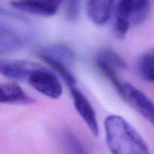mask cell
Instances as JSON below:
<instances>
[{"label": "cell", "mask_w": 154, "mask_h": 154, "mask_svg": "<svg viewBox=\"0 0 154 154\" xmlns=\"http://www.w3.org/2000/svg\"><path fill=\"white\" fill-rule=\"evenodd\" d=\"M95 60L102 62L112 66L119 72H123L127 69V64L120 54L111 48H105L97 53Z\"/></svg>", "instance_id": "cell-13"}, {"label": "cell", "mask_w": 154, "mask_h": 154, "mask_svg": "<svg viewBox=\"0 0 154 154\" xmlns=\"http://www.w3.org/2000/svg\"><path fill=\"white\" fill-rule=\"evenodd\" d=\"M123 99L154 126V102L144 93L129 83H124Z\"/></svg>", "instance_id": "cell-5"}, {"label": "cell", "mask_w": 154, "mask_h": 154, "mask_svg": "<svg viewBox=\"0 0 154 154\" xmlns=\"http://www.w3.org/2000/svg\"><path fill=\"white\" fill-rule=\"evenodd\" d=\"M63 0H11L14 8L30 14L52 17L58 12Z\"/></svg>", "instance_id": "cell-6"}, {"label": "cell", "mask_w": 154, "mask_h": 154, "mask_svg": "<svg viewBox=\"0 0 154 154\" xmlns=\"http://www.w3.org/2000/svg\"><path fill=\"white\" fill-rule=\"evenodd\" d=\"M116 0H87L86 11L94 24L104 26L109 21L116 8Z\"/></svg>", "instance_id": "cell-8"}, {"label": "cell", "mask_w": 154, "mask_h": 154, "mask_svg": "<svg viewBox=\"0 0 154 154\" xmlns=\"http://www.w3.org/2000/svg\"><path fill=\"white\" fill-rule=\"evenodd\" d=\"M150 0H119L115 10L128 15L132 21L144 19L150 8Z\"/></svg>", "instance_id": "cell-10"}, {"label": "cell", "mask_w": 154, "mask_h": 154, "mask_svg": "<svg viewBox=\"0 0 154 154\" xmlns=\"http://www.w3.org/2000/svg\"><path fill=\"white\" fill-rule=\"evenodd\" d=\"M0 102L7 105H31L35 100L29 97L16 83H6L0 86Z\"/></svg>", "instance_id": "cell-9"}, {"label": "cell", "mask_w": 154, "mask_h": 154, "mask_svg": "<svg viewBox=\"0 0 154 154\" xmlns=\"http://www.w3.org/2000/svg\"><path fill=\"white\" fill-rule=\"evenodd\" d=\"M132 20L128 15L119 11L115 10L114 13L113 30L114 34L118 39H123L128 34L130 28Z\"/></svg>", "instance_id": "cell-16"}, {"label": "cell", "mask_w": 154, "mask_h": 154, "mask_svg": "<svg viewBox=\"0 0 154 154\" xmlns=\"http://www.w3.org/2000/svg\"><path fill=\"white\" fill-rule=\"evenodd\" d=\"M104 128L107 145L111 154H150L144 138L121 116H107Z\"/></svg>", "instance_id": "cell-1"}, {"label": "cell", "mask_w": 154, "mask_h": 154, "mask_svg": "<svg viewBox=\"0 0 154 154\" xmlns=\"http://www.w3.org/2000/svg\"><path fill=\"white\" fill-rule=\"evenodd\" d=\"M38 63L25 60H13L2 61L0 72L2 76L16 81H27L32 72L39 68Z\"/></svg>", "instance_id": "cell-7"}, {"label": "cell", "mask_w": 154, "mask_h": 154, "mask_svg": "<svg viewBox=\"0 0 154 154\" xmlns=\"http://www.w3.org/2000/svg\"><path fill=\"white\" fill-rule=\"evenodd\" d=\"M27 82L36 91L51 99H59L63 93V85L58 77L42 66L32 72Z\"/></svg>", "instance_id": "cell-3"}, {"label": "cell", "mask_w": 154, "mask_h": 154, "mask_svg": "<svg viewBox=\"0 0 154 154\" xmlns=\"http://www.w3.org/2000/svg\"><path fill=\"white\" fill-rule=\"evenodd\" d=\"M69 89L77 113L87 124V127L91 131L92 133L95 136H98L99 134V122L96 111L92 104L76 85L69 87Z\"/></svg>", "instance_id": "cell-4"}, {"label": "cell", "mask_w": 154, "mask_h": 154, "mask_svg": "<svg viewBox=\"0 0 154 154\" xmlns=\"http://www.w3.org/2000/svg\"><path fill=\"white\" fill-rule=\"evenodd\" d=\"M39 54L48 56L57 60L63 62L70 66L75 59V54L70 48L65 45H57L45 48L39 52Z\"/></svg>", "instance_id": "cell-14"}, {"label": "cell", "mask_w": 154, "mask_h": 154, "mask_svg": "<svg viewBox=\"0 0 154 154\" xmlns=\"http://www.w3.org/2000/svg\"><path fill=\"white\" fill-rule=\"evenodd\" d=\"M153 55H154V49H153Z\"/></svg>", "instance_id": "cell-18"}, {"label": "cell", "mask_w": 154, "mask_h": 154, "mask_svg": "<svg viewBox=\"0 0 154 154\" xmlns=\"http://www.w3.org/2000/svg\"><path fill=\"white\" fill-rule=\"evenodd\" d=\"M138 72L143 80L149 83H154V55L153 54H144L138 62Z\"/></svg>", "instance_id": "cell-15"}, {"label": "cell", "mask_w": 154, "mask_h": 154, "mask_svg": "<svg viewBox=\"0 0 154 154\" xmlns=\"http://www.w3.org/2000/svg\"><path fill=\"white\" fill-rule=\"evenodd\" d=\"M66 16L71 20H75L79 16L80 0H64Z\"/></svg>", "instance_id": "cell-17"}, {"label": "cell", "mask_w": 154, "mask_h": 154, "mask_svg": "<svg viewBox=\"0 0 154 154\" xmlns=\"http://www.w3.org/2000/svg\"><path fill=\"white\" fill-rule=\"evenodd\" d=\"M39 56L45 63L51 66V69L58 74L59 76H60V78L67 84L68 87L76 85L77 80L75 75L69 69V66L63 62L57 60L48 56L44 55V54H39Z\"/></svg>", "instance_id": "cell-12"}, {"label": "cell", "mask_w": 154, "mask_h": 154, "mask_svg": "<svg viewBox=\"0 0 154 154\" xmlns=\"http://www.w3.org/2000/svg\"><path fill=\"white\" fill-rule=\"evenodd\" d=\"M27 23L24 18L2 11L0 52L9 54L23 48L27 42Z\"/></svg>", "instance_id": "cell-2"}, {"label": "cell", "mask_w": 154, "mask_h": 154, "mask_svg": "<svg viewBox=\"0 0 154 154\" xmlns=\"http://www.w3.org/2000/svg\"><path fill=\"white\" fill-rule=\"evenodd\" d=\"M60 144L66 154H90L79 138L70 130L62 132Z\"/></svg>", "instance_id": "cell-11"}]
</instances>
